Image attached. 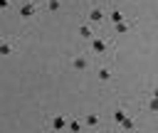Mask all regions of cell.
<instances>
[{
    "label": "cell",
    "instance_id": "obj_8",
    "mask_svg": "<svg viewBox=\"0 0 158 133\" xmlns=\"http://www.w3.org/2000/svg\"><path fill=\"white\" fill-rule=\"evenodd\" d=\"M121 126H123V128H128V131H131V128H133V121H131V118H126V121H121Z\"/></svg>",
    "mask_w": 158,
    "mask_h": 133
},
{
    "label": "cell",
    "instance_id": "obj_4",
    "mask_svg": "<svg viewBox=\"0 0 158 133\" xmlns=\"http://www.w3.org/2000/svg\"><path fill=\"white\" fill-rule=\"evenodd\" d=\"M74 66H77V69H84V66H86V59H81V57L74 59Z\"/></svg>",
    "mask_w": 158,
    "mask_h": 133
},
{
    "label": "cell",
    "instance_id": "obj_6",
    "mask_svg": "<svg viewBox=\"0 0 158 133\" xmlns=\"http://www.w3.org/2000/svg\"><path fill=\"white\" fill-rule=\"evenodd\" d=\"M114 118L121 123V121H126V113H123V111H116V116H114Z\"/></svg>",
    "mask_w": 158,
    "mask_h": 133
},
{
    "label": "cell",
    "instance_id": "obj_1",
    "mask_svg": "<svg viewBox=\"0 0 158 133\" xmlns=\"http://www.w3.org/2000/svg\"><path fill=\"white\" fill-rule=\"evenodd\" d=\"M52 128H54V131H62V128H64V118H62V116H59V118H54Z\"/></svg>",
    "mask_w": 158,
    "mask_h": 133
},
{
    "label": "cell",
    "instance_id": "obj_10",
    "mask_svg": "<svg viewBox=\"0 0 158 133\" xmlns=\"http://www.w3.org/2000/svg\"><path fill=\"white\" fill-rule=\"evenodd\" d=\"M151 111H158V99H153V101H151Z\"/></svg>",
    "mask_w": 158,
    "mask_h": 133
},
{
    "label": "cell",
    "instance_id": "obj_9",
    "mask_svg": "<svg viewBox=\"0 0 158 133\" xmlns=\"http://www.w3.org/2000/svg\"><path fill=\"white\" fill-rule=\"evenodd\" d=\"M22 15H25V17H30V15H32V7H30V5H25V7H22Z\"/></svg>",
    "mask_w": 158,
    "mask_h": 133
},
{
    "label": "cell",
    "instance_id": "obj_3",
    "mask_svg": "<svg viewBox=\"0 0 158 133\" xmlns=\"http://www.w3.org/2000/svg\"><path fill=\"white\" fill-rule=\"evenodd\" d=\"M89 17H91V20H94V22H96V20H101V17H104V15H101V10H91V15H89Z\"/></svg>",
    "mask_w": 158,
    "mask_h": 133
},
{
    "label": "cell",
    "instance_id": "obj_7",
    "mask_svg": "<svg viewBox=\"0 0 158 133\" xmlns=\"http://www.w3.org/2000/svg\"><path fill=\"white\" fill-rule=\"evenodd\" d=\"M86 123H89V126H96L99 118H96V116H86Z\"/></svg>",
    "mask_w": 158,
    "mask_h": 133
},
{
    "label": "cell",
    "instance_id": "obj_2",
    "mask_svg": "<svg viewBox=\"0 0 158 133\" xmlns=\"http://www.w3.org/2000/svg\"><path fill=\"white\" fill-rule=\"evenodd\" d=\"M91 47H94V52H104V49H106V44H104V42H99V39H96Z\"/></svg>",
    "mask_w": 158,
    "mask_h": 133
},
{
    "label": "cell",
    "instance_id": "obj_5",
    "mask_svg": "<svg viewBox=\"0 0 158 133\" xmlns=\"http://www.w3.org/2000/svg\"><path fill=\"white\" fill-rule=\"evenodd\" d=\"M111 20H114L116 25H118V22H123V17H121V12H114V15H111Z\"/></svg>",
    "mask_w": 158,
    "mask_h": 133
}]
</instances>
